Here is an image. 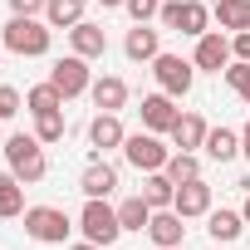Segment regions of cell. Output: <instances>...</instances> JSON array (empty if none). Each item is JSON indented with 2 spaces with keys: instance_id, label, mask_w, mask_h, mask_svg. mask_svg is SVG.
<instances>
[{
  "instance_id": "6da1fadb",
  "label": "cell",
  "mask_w": 250,
  "mask_h": 250,
  "mask_svg": "<svg viewBox=\"0 0 250 250\" xmlns=\"http://www.w3.org/2000/svg\"><path fill=\"white\" fill-rule=\"evenodd\" d=\"M5 162H10V172H15L25 187L44 182V172H49V162H44V143L30 138V133H15V138L5 143Z\"/></svg>"
},
{
  "instance_id": "7a4b0ae2",
  "label": "cell",
  "mask_w": 250,
  "mask_h": 250,
  "mask_svg": "<svg viewBox=\"0 0 250 250\" xmlns=\"http://www.w3.org/2000/svg\"><path fill=\"white\" fill-rule=\"evenodd\" d=\"M0 44H5L10 54L40 59V54H49V25H40L35 15H15V20L5 25V35H0Z\"/></svg>"
},
{
  "instance_id": "3957f363",
  "label": "cell",
  "mask_w": 250,
  "mask_h": 250,
  "mask_svg": "<svg viewBox=\"0 0 250 250\" xmlns=\"http://www.w3.org/2000/svg\"><path fill=\"white\" fill-rule=\"evenodd\" d=\"M79 230H83V240H93V245H113L118 235H123V221H118V211L108 206V196H88L83 201V216H79Z\"/></svg>"
},
{
  "instance_id": "277c9868",
  "label": "cell",
  "mask_w": 250,
  "mask_h": 250,
  "mask_svg": "<svg viewBox=\"0 0 250 250\" xmlns=\"http://www.w3.org/2000/svg\"><path fill=\"white\" fill-rule=\"evenodd\" d=\"M74 230V221L59 211V206H30L25 211V235L40 240V245H64Z\"/></svg>"
},
{
  "instance_id": "5b68a950",
  "label": "cell",
  "mask_w": 250,
  "mask_h": 250,
  "mask_svg": "<svg viewBox=\"0 0 250 250\" xmlns=\"http://www.w3.org/2000/svg\"><path fill=\"white\" fill-rule=\"evenodd\" d=\"M157 20H162L167 30H182V35L201 40V35H206V25H211V10L201 5V0H167Z\"/></svg>"
},
{
  "instance_id": "8992f818",
  "label": "cell",
  "mask_w": 250,
  "mask_h": 250,
  "mask_svg": "<svg viewBox=\"0 0 250 250\" xmlns=\"http://www.w3.org/2000/svg\"><path fill=\"white\" fill-rule=\"evenodd\" d=\"M152 74H157V88H162V93L187 98V93H191V79H196V64L182 59V54H157V59H152Z\"/></svg>"
},
{
  "instance_id": "52a82bcc",
  "label": "cell",
  "mask_w": 250,
  "mask_h": 250,
  "mask_svg": "<svg viewBox=\"0 0 250 250\" xmlns=\"http://www.w3.org/2000/svg\"><path fill=\"white\" fill-rule=\"evenodd\" d=\"M123 157H128L138 172H162L172 152L157 143V133H128V138H123Z\"/></svg>"
},
{
  "instance_id": "ba28073f",
  "label": "cell",
  "mask_w": 250,
  "mask_h": 250,
  "mask_svg": "<svg viewBox=\"0 0 250 250\" xmlns=\"http://www.w3.org/2000/svg\"><path fill=\"white\" fill-rule=\"evenodd\" d=\"M49 83H54L64 98H79V93H88V88H93V79H88V59H79V54L59 59V64L49 69Z\"/></svg>"
},
{
  "instance_id": "9c48e42d",
  "label": "cell",
  "mask_w": 250,
  "mask_h": 250,
  "mask_svg": "<svg viewBox=\"0 0 250 250\" xmlns=\"http://www.w3.org/2000/svg\"><path fill=\"white\" fill-rule=\"evenodd\" d=\"M230 59H235V54H230V40H226L221 30H206V35L196 40V54H191L196 69H206V74H226Z\"/></svg>"
},
{
  "instance_id": "30bf717a",
  "label": "cell",
  "mask_w": 250,
  "mask_h": 250,
  "mask_svg": "<svg viewBox=\"0 0 250 250\" xmlns=\"http://www.w3.org/2000/svg\"><path fill=\"white\" fill-rule=\"evenodd\" d=\"M177 118H182V108L172 103V93H147L143 98V128L147 133H172Z\"/></svg>"
},
{
  "instance_id": "8fae6325",
  "label": "cell",
  "mask_w": 250,
  "mask_h": 250,
  "mask_svg": "<svg viewBox=\"0 0 250 250\" xmlns=\"http://www.w3.org/2000/svg\"><path fill=\"white\" fill-rule=\"evenodd\" d=\"M147 235H152V245H157V250H177V245H182V235H187V216H177L172 206H167V211H152Z\"/></svg>"
},
{
  "instance_id": "7c38bea8",
  "label": "cell",
  "mask_w": 250,
  "mask_h": 250,
  "mask_svg": "<svg viewBox=\"0 0 250 250\" xmlns=\"http://www.w3.org/2000/svg\"><path fill=\"white\" fill-rule=\"evenodd\" d=\"M69 44H74L79 59H103V54H108V35H103V25H88V20H79V25L69 30Z\"/></svg>"
},
{
  "instance_id": "4fadbf2b",
  "label": "cell",
  "mask_w": 250,
  "mask_h": 250,
  "mask_svg": "<svg viewBox=\"0 0 250 250\" xmlns=\"http://www.w3.org/2000/svg\"><path fill=\"white\" fill-rule=\"evenodd\" d=\"M172 211H177V216H187V221H191V216H206V211H211V187H206L201 177H196V182H182V187H177Z\"/></svg>"
},
{
  "instance_id": "5bb4252c",
  "label": "cell",
  "mask_w": 250,
  "mask_h": 250,
  "mask_svg": "<svg viewBox=\"0 0 250 250\" xmlns=\"http://www.w3.org/2000/svg\"><path fill=\"white\" fill-rule=\"evenodd\" d=\"M123 54H128L133 64H152V59L162 54V44H157V30H147V25H133V30H128V40H123Z\"/></svg>"
},
{
  "instance_id": "9a60e30c",
  "label": "cell",
  "mask_w": 250,
  "mask_h": 250,
  "mask_svg": "<svg viewBox=\"0 0 250 250\" xmlns=\"http://www.w3.org/2000/svg\"><path fill=\"white\" fill-rule=\"evenodd\" d=\"M93 108L98 113H118L123 103H128V83H123V79H113V74H103V79H93Z\"/></svg>"
},
{
  "instance_id": "2e32d148",
  "label": "cell",
  "mask_w": 250,
  "mask_h": 250,
  "mask_svg": "<svg viewBox=\"0 0 250 250\" xmlns=\"http://www.w3.org/2000/svg\"><path fill=\"white\" fill-rule=\"evenodd\" d=\"M123 123H118V113H98L93 123H88V143L98 147V152H108V147H123Z\"/></svg>"
},
{
  "instance_id": "e0dca14e",
  "label": "cell",
  "mask_w": 250,
  "mask_h": 250,
  "mask_svg": "<svg viewBox=\"0 0 250 250\" xmlns=\"http://www.w3.org/2000/svg\"><path fill=\"white\" fill-rule=\"evenodd\" d=\"M206 133H211V128H206V118H201V113H182V118H177V128H172V143H177L182 152H196V147L206 143Z\"/></svg>"
},
{
  "instance_id": "ac0fdd59",
  "label": "cell",
  "mask_w": 250,
  "mask_h": 250,
  "mask_svg": "<svg viewBox=\"0 0 250 250\" xmlns=\"http://www.w3.org/2000/svg\"><path fill=\"white\" fill-rule=\"evenodd\" d=\"M113 187H118V172L108 162H88L83 177H79V191L83 196H113Z\"/></svg>"
},
{
  "instance_id": "d6986e66",
  "label": "cell",
  "mask_w": 250,
  "mask_h": 250,
  "mask_svg": "<svg viewBox=\"0 0 250 250\" xmlns=\"http://www.w3.org/2000/svg\"><path fill=\"white\" fill-rule=\"evenodd\" d=\"M143 201H147L152 211H167V206L177 201V182H172L167 172H147V182H143Z\"/></svg>"
},
{
  "instance_id": "ffe728a7",
  "label": "cell",
  "mask_w": 250,
  "mask_h": 250,
  "mask_svg": "<svg viewBox=\"0 0 250 250\" xmlns=\"http://www.w3.org/2000/svg\"><path fill=\"white\" fill-rule=\"evenodd\" d=\"M211 15L221 20V30L240 35V30H250V0H216V10H211Z\"/></svg>"
},
{
  "instance_id": "44dd1931",
  "label": "cell",
  "mask_w": 250,
  "mask_h": 250,
  "mask_svg": "<svg viewBox=\"0 0 250 250\" xmlns=\"http://www.w3.org/2000/svg\"><path fill=\"white\" fill-rule=\"evenodd\" d=\"M201 147H206V157H211V162H230V157L240 152V133H230V128H211Z\"/></svg>"
},
{
  "instance_id": "7402d4cb",
  "label": "cell",
  "mask_w": 250,
  "mask_h": 250,
  "mask_svg": "<svg viewBox=\"0 0 250 250\" xmlns=\"http://www.w3.org/2000/svg\"><path fill=\"white\" fill-rule=\"evenodd\" d=\"M206 230H211V240H240V230H245V216H235V211H206Z\"/></svg>"
},
{
  "instance_id": "603a6c76",
  "label": "cell",
  "mask_w": 250,
  "mask_h": 250,
  "mask_svg": "<svg viewBox=\"0 0 250 250\" xmlns=\"http://www.w3.org/2000/svg\"><path fill=\"white\" fill-rule=\"evenodd\" d=\"M25 211V182L15 177V172H0V216H20Z\"/></svg>"
},
{
  "instance_id": "cb8c5ba5",
  "label": "cell",
  "mask_w": 250,
  "mask_h": 250,
  "mask_svg": "<svg viewBox=\"0 0 250 250\" xmlns=\"http://www.w3.org/2000/svg\"><path fill=\"white\" fill-rule=\"evenodd\" d=\"M44 20L54 30H74L83 20V0H44Z\"/></svg>"
},
{
  "instance_id": "d4e9b609",
  "label": "cell",
  "mask_w": 250,
  "mask_h": 250,
  "mask_svg": "<svg viewBox=\"0 0 250 250\" xmlns=\"http://www.w3.org/2000/svg\"><path fill=\"white\" fill-rule=\"evenodd\" d=\"M25 108H30L35 118H40V113H59V108H64V93H59L54 83H40V88L25 93Z\"/></svg>"
},
{
  "instance_id": "484cf974",
  "label": "cell",
  "mask_w": 250,
  "mask_h": 250,
  "mask_svg": "<svg viewBox=\"0 0 250 250\" xmlns=\"http://www.w3.org/2000/svg\"><path fill=\"white\" fill-rule=\"evenodd\" d=\"M118 221H123V230H147V221H152V206L143 201V196H128L118 206Z\"/></svg>"
},
{
  "instance_id": "4316f807",
  "label": "cell",
  "mask_w": 250,
  "mask_h": 250,
  "mask_svg": "<svg viewBox=\"0 0 250 250\" xmlns=\"http://www.w3.org/2000/svg\"><path fill=\"white\" fill-rule=\"evenodd\" d=\"M162 172H167V177L182 187V182H196V177H201V162H196V152H172Z\"/></svg>"
},
{
  "instance_id": "83f0119b",
  "label": "cell",
  "mask_w": 250,
  "mask_h": 250,
  "mask_svg": "<svg viewBox=\"0 0 250 250\" xmlns=\"http://www.w3.org/2000/svg\"><path fill=\"white\" fill-rule=\"evenodd\" d=\"M35 138H40V143H59V138H64V108L35 118Z\"/></svg>"
},
{
  "instance_id": "f1b7e54d",
  "label": "cell",
  "mask_w": 250,
  "mask_h": 250,
  "mask_svg": "<svg viewBox=\"0 0 250 250\" xmlns=\"http://www.w3.org/2000/svg\"><path fill=\"white\" fill-rule=\"evenodd\" d=\"M226 83H230L235 93H245V88H250V59H230V64H226Z\"/></svg>"
},
{
  "instance_id": "f546056e",
  "label": "cell",
  "mask_w": 250,
  "mask_h": 250,
  "mask_svg": "<svg viewBox=\"0 0 250 250\" xmlns=\"http://www.w3.org/2000/svg\"><path fill=\"white\" fill-rule=\"evenodd\" d=\"M123 5H128L133 25H147L152 15H162V0H123Z\"/></svg>"
},
{
  "instance_id": "4dcf8cb0",
  "label": "cell",
  "mask_w": 250,
  "mask_h": 250,
  "mask_svg": "<svg viewBox=\"0 0 250 250\" xmlns=\"http://www.w3.org/2000/svg\"><path fill=\"white\" fill-rule=\"evenodd\" d=\"M25 108V98H20V88H10V83H0V118H15Z\"/></svg>"
},
{
  "instance_id": "1f68e13d",
  "label": "cell",
  "mask_w": 250,
  "mask_h": 250,
  "mask_svg": "<svg viewBox=\"0 0 250 250\" xmlns=\"http://www.w3.org/2000/svg\"><path fill=\"white\" fill-rule=\"evenodd\" d=\"M230 54H235V59H250V30L230 35Z\"/></svg>"
},
{
  "instance_id": "d6a6232c",
  "label": "cell",
  "mask_w": 250,
  "mask_h": 250,
  "mask_svg": "<svg viewBox=\"0 0 250 250\" xmlns=\"http://www.w3.org/2000/svg\"><path fill=\"white\" fill-rule=\"evenodd\" d=\"M10 10H15V15H40L44 0H10Z\"/></svg>"
},
{
  "instance_id": "836d02e7",
  "label": "cell",
  "mask_w": 250,
  "mask_h": 250,
  "mask_svg": "<svg viewBox=\"0 0 250 250\" xmlns=\"http://www.w3.org/2000/svg\"><path fill=\"white\" fill-rule=\"evenodd\" d=\"M240 152H245V162H250V123L240 128Z\"/></svg>"
},
{
  "instance_id": "e575fe53",
  "label": "cell",
  "mask_w": 250,
  "mask_h": 250,
  "mask_svg": "<svg viewBox=\"0 0 250 250\" xmlns=\"http://www.w3.org/2000/svg\"><path fill=\"white\" fill-rule=\"evenodd\" d=\"M74 250H103V245H93V240H83V245H74Z\"/></svg>"
},
{
  "instance_id": "d590c367",
  "label": "cell",
  "mask_w": 250,
  "mask_h": 250,
  "mask_svg": "<svg viewBox=\"0 0 250 250\" xmlns=\"http://www.w3.org/2000/svg\"><path fill=\"white\" fill-rule=\"evenodd\" d=\"M240 216H245V226H250V196H245V211H240Z\"/></svg>"
},
{
  "instance_id": "8d00e7d4",
  "label": "cell",
  "mask_w": 250,
  "mask_h": 250,
  "mask_svg": "<svg viewBox=\"0 0 250 250\" xmlns=\"http://www.w3.org/2000/svg\"><path fill=\"white\" fill-rule=\"evenodd\" d=\"M98 5H123V0H98Z\"/></svg>"
},
{
  "instance_id": "74e56055",
  "label": "cell",
  "mask_w": 250,
  "mask_h": 250,
  "mask_svg": "<svg viewBox=\"0 0 250 250\" xmlns=\"http://www.w3.org/2000/svg\"><path fill=\"white\" fill-rule=\"evenodd\" d=\"M240 98H245V103H250V88H245V93H240Z\"/></svg>"
},
{
  "instance_id": "f35d334b",
  "label": "cell",
  "mask_w": 250,
  "mask_h": 250,
  "mask_svg": "<svg viewBox=\"0 0 250 250\" xmlns=\"http://www.w3.org/2000/svg\"><path fill=\"white\" fill-rule=\"evenodd\" d=\"M0 49H5V44H0Z\"/></svg>"
},
{
  "instance_id": "ab89813d",
  "label": "cell",
  "mask_w": 250,
  "mask_h": 250,
  "mask_svg": "<svg viewBox=\"0 0 250 250\" xmlns=\"http://www.w3.org/2000/svg\"><path fill=\"white\" fill-rule=\"evenodd\" d=\"M0 123H5V118H0Z\"/></svg>"
}]
</instances>
